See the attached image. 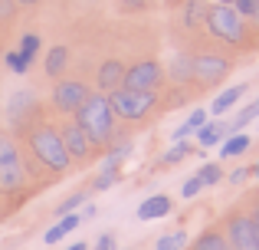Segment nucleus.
I'll use <instances>...</instances> for the list:
<instances>
[{"instance_id": "nucleus-5", "label": "nucleus", "mask_w": 259, "mask_h": 250, "mask_svg": "<svg viewBox=\"0 0 259 250\" xmlns=\"http://www.w3.org/2000/svg\"><path fill=\"white\" fill-rule=\"evenodd\" d=\"M26 181V168L20 158V148L10 135L0 132V191L4 194H17Z\"/></svg>"}, {"instance_id": "nucleus-25", "label": "nucleus", "mask_w": 259, "mask_h": 250, "mask_svg": "<svg viewBox=\"0 0 259 250\" xmlns=\"http://www.w3.org/2000/svg\"><path fill=\"white\" fill-rule=\"evenodd\" d=\"M39 46H43L39 33H23V37H20V46H17V50L23 53L26 59H36V56H39Z\"/></svg>"}, {"instance_id": "nucleus-19", "label": "nucleus", "mask_w": 259, "mask_h": 250, "mask_svg": "<svg viewBox=\"0 0 259 250\" xmlns=\"http://www.w3.org/2000/svg\"><path fill=\"white\" fill-rule=\"evenodd\" d=\"M249 145H253V138H249L246 132H233V135H227V138H223L220 155H223V158H240L243 152H249Z\"/></svg>"}, {"instance_id": "nucleus-18", "label": "nucleus", "mask_w": 259, "mask_h": 250, "mask_svg": "<svg viewBox=\"0 0 259 250\" xmlns=\"http://www.w3.org/2000/svg\"><path fill=\"white\" fill-rule=\"evenodd\" d=\"M33 92L30 89H20V92H13L10 96V105H7V116H10V122H17V119H26V112L33 109Z\"/></svg>"}, {"instance_id": "nucleus-28", "label": "nucleus", "mask_w": 259, "mask_h": 250, "mask_svg": "<svg viewBox=\"0 0 259 250\" xmlns=\"http://www.w3.org/2000/svg\"><path fill=\"white\" fill-rule=\"evenodd\" d=\"M200 191H203V181L194 174V178H187V181H184V188H181V198H187V201H190V198H197Z\"/></svg>"}, {"instance_id": "nucleus-15", "label": "nucleus", "mask_w": 259, "mask_h": 250, "mask_svg": "<svg viewBox=\"0 0 259 250\" xmlns=\"http://www.w3.org/2000/svg\"><path fill=\"white\" fill-rule=\"evenodd\" d=\"M167 76H171L177 86H190L194 83V56H190V53H177L171 59V66H167Z\"/></svg>"}, {"instance_id": "nucleus-17", "label": "nucleus", "mask_w": 259, "mask_h": 250, "mask_svg": "<svg viewBox=\"0 0 259 250\" xmlns=\"http://www.w3.org/2000/svg\"><path fill=\"white\" fill-rule=\"evenodd\" d=\"M79 224H82V214H76V211H72V214H63V218H59L56 224L43 234V240H46V244H59V240H63L66 234H72Z\"/></svg>"}, {"instance_id": "nucleus-9", "label": "nucleus", "mask_w": 259, "mask_h": 250, "mask_svg": "<svg viewBox=\"0 0 259 250\" xmlns=\"http://www.w3.org/2000/svg\"><path fill=\"white\" fill-rule=\"evenodd\" d=\"M59 135H63V145H66V152H69V158L76 161V165H85V161L92 158L95 145L89 141V135L79 128L76 119H69V122L59 125Z\"/></svg>"}, {"instance_id": "nucleus-36", "label": "nucleus", "mask_w": 259, "mask_h": 250, "mask_svg": "<svg viewBox=\"0 0 259 250\" xmlns=\"http://www.w3.org/2000/svg\"><path fill=\"white\" fill-rule=\"evenodd\" d=\"M39 0H17V7H36Z\"/></svg>"}, {"instance_id": "nucleus-12", "label": "nucleus", "mask_w": 259, "mask_h": 250, "mask_svg": "<svg viewBox=\"0 0 259 250\" xmlns=\"http://www.w3.org/2000/svg\"><path fill=\"white\" fill-rule=\"evenodd\" d=\"M69 46L66 43H56V46H50L46 50V59H43V69H46V76L50 79H59L66 73V66H69Z\"/></svg>"}, {"instance_id": "nucleus-13", "label": "nucleus", "mask_w": 259, "mask_h": 250, "mask_svg": "<svg viewBox=\"0 0 259 250\" xmlns=\"http://www.w3.org/2000/svg\"><path fill=\"white\" fill-rule=\"evenodd\" d=\"M171 198L167 194H151L138 204V221H158V218H167L171 214Z\"/></svg>"}, {"instance_id": "nucleus-24", "label": "nucleus", "mask_w": 259, "mask_h": 250, "mask_svg": "<svg viewBox=\"0 0 259 250\" xmlns=\"http://www.w3.org/2000/svg\"><path fill=\"white\" fill-rule=\"evenodd\" d=\"M197 178L203 181V188H213V185H220V181H223V168L217 165V161H207V165H200Z\"/></svg>"}, {"instance_id": "nucleus-31", "label": "nucleus", "mask_w": 259, "mask_h": 250, "mask_svg": "<svg viewBox=\"0 0 259 250\" xmlns=\"http://www.w3.org/2000/svg\"><path fill=\"white\" fill-rule=\"evenodd\" d=\"M17 13V0H0V20H10Z\"/></svg>"}, {"instance_id": "nucleus-34", "label": "nucleus", "mask_w": 259, "mask_h": 250, "mask_svg": "<svg viewBox=\"0 0 259 250\" xmlns=\"http://www.w3.org/2000/svg\"><path fill=\"white\" fill-rule=\"evenodd\" d=\"M249 218H253V227H256V250H259V204H256V211L249 214Z\"/></svg>"}, {"instance_id": "nucleus-10", "label": "nucleus", "mask_w": 259, "mask_h": 250, "mask_svg": "<svg viewBox=\"0 0 259 250\" xmlns=\"http://www.w3.org/2000/svg\"><path fill=\"white\" fill-rule=\"evenodd\" d=\"M227 244L233 250H256V227L249 214H233L227 218V231H223Z\"/></svg>"}, {"instance_id": "nucleus-8", "label": "nucleus", "mask_w": 259, "mask_h": 250, "mask_svg": "<svg viewBox=\"0 0 259 250\" xmlns=\"http://www.w3.org/2000/svg\"><path fill=\"white\" fill-rule=\"evenodd\" d=\"M89 86L82 79H59L56 86H53V105H56L63 116H76V109L89 99Z\"/></svg>"}, {"instance_id": "nucleus-30", "label": "nucleus", "mask_w": 259, "mask_h": 250, "mask_svg": "<svg viewBox=\"0 0 259 250\" xmlns=\"http://www.w3.org/2000/svg\"><path fill=\"white\" fill-rule=\"evenodd\" d=\"M118 7L125 13H141V10H148V0H118Z\"/></svg>"}, {"instance_id": "nucleus-40", "label": "nucleus", "mask_w": 259, "mask_h": 250, "mask_svg": "<svg viewBox=\"0 0 259 250\" xmlns=\"http://www.w3.org/2000/svg\"><path fill=\"white\" fill-rule=\"evenodd\" d=\"M213 4H217V0H213Z\"/></svg>"}, {"instance_id": "nucleus-14", "label": "nucleus", "mask_w": 259, "mask_h": 250, "mask_svg": "<svg viewBox=\"0 0 259 250\" xmlns=\"http://www.w3.org/2000/svg\"><path fill=\"white\" fill-rule=\"evenodd\" d=\"M207 0H184L181 4V23L187 26V30H203V23H207Z\"/></svg>"}, {"instance_id": "nucleus-1", "label": "nucleus", "mask_w": 259, "mask_h": 250, "mask_svg": "<svg viewBox=\"0 0 259 250\" xmlns=\"http://www.w3.org/2000/svg\"><path fill=\"white\" fill-rule=\"evenodd\" d=\"M79 122V128L89 135L95 148H108L115 141V112H112V102H108L105 92H89V99L76 109L72 116Z\"/></svg>"}, {"instance_id": "nucleus-11", "label": "nucleus", "mask_w": 259, "mask_h": 250, "mask_svg": "<svg viewBox=\"0 0 259 250\" xmlns=\"http://www.w3.org/2000/svg\"><path fill=\"white\" fill-rule=\"evenodd\" d=\"M95 83H99V92H115L121 89V83H125V63L121 59H105V63L99 66V76H95Z\"/></svg>"}, {"instance_id": "nucleus-37", "label": "nucleus", "mask_w": 259, "mask_h": 250, "mask_svg": "<svg viewBox=\"0 0 259 250\" xmlns=\"http://www.w3.org/2000/svg\"><path fill=\"white\" fill-rule=\"evenodd\" d=\"M66 250H89L85 244H72V247H66Z\"/></svg>"}, {"instance_id": "nucleus-2", "label": "nucleus", "mask_w": 259, "mask_h": 250, "mask_svg": "<svg viewBox=\"0 0 259 250\" xmlns=\"http://www.w3.org/2000/svg\"><path fill=\"white\" fill-rule=\"evenodd\" d=\"M26 145H30L33 158L46 168V171H56V174H66L72 168V158L63 145V135H59L56 125L50 122H36L26 132Z\"/></svg>"}, {"instance_id": "nucleus-29", "label": "nucleus", "mask_w": 259, "mask_h": 250, "mask_svg": "<svg viewBox=\"0 0 259 250\" xmlns=\"http://www.w3.org/2000/svg\"><path fill=\"white\" fill-rule=\"evenodd\" d=\"M256 7H259V0H233V10L240 13L243 20H253V13H256Z\"/></svg>"}, {"instance_id": "nucleus-23", "label": "nucleus", "mask_w": 259, "mask_h": 250, "mask_svg": "<svg viewBox=\"0 0 259 250\" xmlns=\"http://www.w3.org/2000/svg\"><path fill=\"white\" fill-rule=\"evenodd\" d=\"M4 63H7V69L10 73H17V76H23V73H30V66H33V59H26L20 50H7L4 53Z\"/></svg>"}, {"instance_id": "nucleus-6", "label": "nucleus", "mask_w": 259, "mask_h": 250, "mask_svg": "<svg viewBox=\"0 0 259 250\" xmlns=\"http://www.w3.org/2000/svg\"><path fill=\"white\" fill-rule=\"evenodd\" d=\"M164 83V69L158 59H138V63L125 66V89H138V92H158Z\"/></svg>"}, {"instance_id": "nucleus-38", "label": "nucleus", "mask_w": 259, "mask_h": 250, "mask_svg": "<svg viewBox=\"0 0 259 250\" xmlns=\"http://www.w3.org/2000/svg\"><path fill=\"white\" fill-rule=\"evenodd\" d=\"M217 4H230V7H233V0H217Z\"/></svg>"}, {"instance_id": "nucleus-27", "label": "nucleus", "mask_w": 259, "mask_h": 250, "mask_svg": "<svg viewBox=\"0 0 259 250\" xmlns=\"http://www.w3.org/2000/svg\"><path fill=\"white\" fill-rule=\"evenodd\" d=\"M85 198H89L85 191H76V194H72V198H66L63 204L56 207V218H63V214H72V211H76V207H82V204H85Z\"/></svg>"}, {"instance_id": "nucleus-7", "label": "nucleus", "mask_w": 259, "mask_h": 250, "mask_svg": "<svg viewBox=\"0 0 259 250\" xmlns=\"http://www.w3.org/2000/svg\"><path fill=\"white\" fill-rule=\"evenodd\" d=\"M233 63L220 53H197L194 56V83L197 86H217L230 76Z\"/></svg>"}, {"instance_id": "nucleus-4", "label": "nucleus", "mask_w": 259, "mask_h": 250, "mask_svg": "<svg viewBox=\"0 0 259 250\" xmlns=\"http://www.w3.org/2000/svg\"><path fill=\"white\" fill-rule=\"evenodd\" d=\"M108 102H112V112L115 119H121V122H141V119H148L154 112V105H158V92H138V89H115L108 92Z\"/></svg>"}, {"instance_id": "nucleus-21", "label": "nucleus", "mask_w": 259, "mask_h": 250, "mask_svg": "<svg viewBox=\"0 0 259 250\" xmlns=\"http://www.w3.org/2000/svg\"><path fill=\"white\" fill-rule=\"evenodd\" d=\"M190 250H233L223 237V231H203L200 237L190 244Z\"/></svg>"}, {"instance_id": "nucleus-33", "label": "nucleus", "mask_w": 259, "mask_h": 250, "mask_svg": "<svg viewBox=\"0 0 259 250\" xmlns=\"http://www.w3.org/2000/svg\"><path fill=\"white\" fill-rule=\"evenodd\" d=\"M249 178V168H236V171H230V185H240V181Z\"/></svg>"}, {"instance_id": "nucleus-3", "label": "nucleus", "mask_w": 259, "mask_h": 250, "mask_svg": "<svg viewBox=\"0 0 259 250\" xmlns=\"http://www.w3.org/2000/svg\"><path fill=\"white\" fill-rule=\"evenodd\" d=\"M203 26H207V33L213 40H220V43H227V46H243L246 37H249L246 20L230 4H210L207 7V23Z\"/></svg>"}, {"instance_id": "nucleus-32", "label": "nucleus", "mask_w": 259, "mask_h": 250, "mask_svg": "<svg viewBox=\"0 0 259 250\" xmlns=\"http://www.w3.org/2000/svg\"><path fill=\"white\" fill-rule=\"evenodd\" d=\"M95 250H115V234H99V240H95Z\"/></svg>"}, {"instance_id": "nucleus-20", "label": "nucleus", "mask_w": 259, "mask_h": 250, "mask_svg": "<svg viewBox=\"0 0 259 250\" xmlns=\"http://www.w3.org/2000/svg\"><path fill=\"white\" fill-rule=\"evenodd\" d=\"M223 138H227V125H223V122H207V125L197 128V145H200V148L220 145Z\"/></svg>"}, {"instance_id": "nucleus-16", "label": "nucleus", "mask_w": 259, "mask_h": 250, "mask_svg": "<svg viewBox=\"0 0 259 250\" xmlns=\"http://www.w3.org/2000/svg\"><path fill=\"white\" fill-rule=\"evenodd\" d=\"M246 89H249L246 83H240V86H230V89H223L220 96L213 99V105H210V116H227V112L233 109V105L240 102L243 96H246Z\"/></svg>"}, {"instance_id": "nucleus-35", "label": "nucleus", "mask_w": 259, "mask_h": 250, "mask_svg": "<svg viewBox=\"0 0 259 250\" xmlns=\"http://www.w3.org/2000/svg\"><path fill=\"white\" fill-rule=\"evenodd\" d=\"M89 218H95V204H85V211H82V221H89Z\"/></svg>"}, {"instance_id": "nucleus-26", "label": "nucleus", "mask_w": 259, "mask_h": 250, "mask_svg": "<svg viewBox=\"0 0 259 250\" xmlns=\"http://www.w3.org/2000/svg\"><path fill=\"white\" fill-rule=\"evenodd\" d=\"M187 155H190V141L184 138V141H174V145L164 152V158H161V161H164V165H177V161H184Z\"/></svg>"}, {"instance_id": "nucleus-22", "label": "nucleus", "mask_w": 259, "mask_h": 250, "mask_svg": "<svg viewBox=\"0 0 259 250\" xmlns=\"http://www.w3.org/2000/svg\"><path fill=\"white\" fill-rule=\"evenodd\" d=\"M151 250H187V231H167L154 240Z\"/></svg>"}, {"instance_id": "nucleus-39", "label": "nucleus", "mask_w": 259, "mask_h": 250, "mask_svg": "<svg viewBox=\"0 0 259 250\" xmlns=\"http://www.w3.org/2000/svg\"><path fill=\"white\" fill-rule=\"evenodd\" d=\"M256 109H259V99H256Z\"/></svg>"}]
</instances>
